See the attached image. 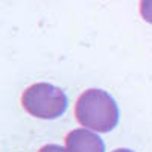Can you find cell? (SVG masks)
<instances>
[{
  "instance_id": "obj_2",
  "label": "cell",
  "mask_w": 152,
  "mask_h": 152,
  "mask_svg": "<svg viewBox=\"0 0 152 152\" xmlns=\"http://www.w3.org/2000/svg\"><path fill=\"white\" fill-rule=\"evenodd\" d=\"M21 105L34 117L53 120L66 113L69 100L61 88L47 82H37L24 90Z\"/></svg>"
},
{
  "instance_id": "obj_4",
  "label": "cell",
  "mask_w": 152,
  "mask_h": 152,
  "mask_svg": "<svg viewBox=\"0 0 152 152\" xmlns=\"http://www.w3.org/2000/svg\"><path fill=\"white\" fill-rule=\"evenodd\" d=\"M140 14L148 23H152V0H140Z\"/></svg>"
},
{
  "instance_id": "obj_1",
  "label": "cell",
  "mask_w": 152,
  "mask_h": 152,
  "mask_svg": "<svg viewBox=\"0 0 152 152\" xmlns=\"http://www.w3.org/2000/svg\"><path fill=\"white\" fill-rule=\"evenodd\" d=\"M75 116L87 129L110 132L119 123V107L110 93L99 88H90L76 100Z\"/></svg>"
},
{
  "instance_id": "obj_5",
  "label": "cell",
  "mask_w": 152,
  "mask_h": 152,
  "mask_svg": "<svg viewBox=\"0 0 152 152\" xmlns=\"http://www.w3.org/2000/svg\"><path fill=\"white\" fill-rule=\"evenodd\" d=\"M40 152H69L67 148H62L59 145H46L40 149Z\"/></svg>"
},
{
  "instance_id": "obj_6",
  "label": "cell",
  "mask_w": 152,
  "mask_h": 152,
  "mask_svg": "<svg viewBox=\"0 0 152 152\" xmlns=\"http://www.w3.org/2000/svg\"><path fill=\"white\" fill-rule=\"evenodd\" d=\"M113 152H132L131 149H125V148H120V149H116V151H113Z\"/></svg>"
},
{
  "instance_id": "obj_3",
  "label": "cell",
  "mask_w": 152,
  "mask_h": 152,
  "mask_svg": "<svg viewBox=\"0 0 152 152\" xmlns=\"http://www.w3.org/2000/svg\"><path fill=\"white\" fill-rule=\"evenodd\" d=\"M66 148L69 152H105L104 140L87 128L70 131L66 137Z\"/></svg>"
}]
</instances>
